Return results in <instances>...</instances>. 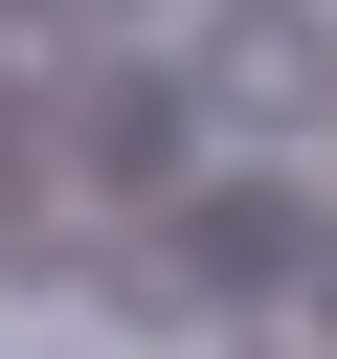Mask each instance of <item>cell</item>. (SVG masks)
I'll return each instance as SVG.
<instances>
[]
</instances>
